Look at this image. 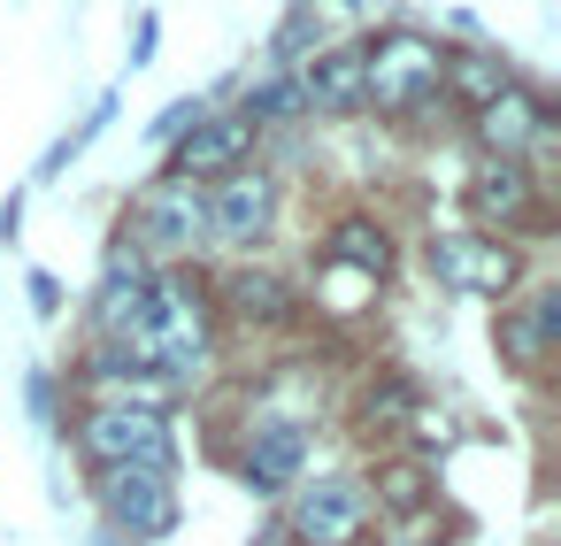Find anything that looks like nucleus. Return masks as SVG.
I'll use <instances>...</instances> for the list:
<instances>
[{
  "label": "nucleus",
  "instance_id": "1",
  "mask_svg": "<svg viewBox=\"0 0 561 546\" xmlns=\"http://www.w3.org/2000/svg\"><path fill=\"white\" fill-rule=\"evenodd\" d=\"M131 346H139L147 369L193 377V369L208 362V346H216V331H208V293H201L193 277H162L154 300H147V323L131 331Z\"/></svg>",
  "mask_w": 561,
  "mask_h": 546
},
{
  "label": "nucleus",
  "instance_id": "2",
  "mask_svg": "<svg viewBox=\"0 0 561 546\" xmlns=\"http://www.w3.org/2000/svg\"><path fill=\"white\" fill-rule=\"evenodd\" d=\"M438 93H446V47H431L415 32H392V39L362 47V101H377L385 116H415Z\"/></svg>",
  "mask_w": 561,
  "mask_h": 546
},
{
  "label": "nucleus",
  "instance_id": "3",
  "mask_svg": "<svg viewBox=\"0 0 561 546\" xmlns=\"http://www.w3.org/2000/svg\"><path fill=\"white\" fill-rule=\"evenodd\" d=\"M78 446H85V462H101V469H170V423H162L154 408H139V400L93 408V416L78 423Z\"/></svg>",
  "mask_w": 561,
  "mask_h": 546
},
{
  "label": "nucleus",
  "instance_id": "4",
  "mask_svg": "<svg viewBox=\"0 0 561 546\" xmlns=\"http://www.w3.org/2000/svg\"><path fill=\"white\" fill-rule=\"evenodd\" d=\"M131 231H139V247H147V254H193V247L208 239V193H201V185H185V178H162V185H147V193H139Z\"/></svg>",
  "mask_w": 561,
  "mask_h": 546
},
{
  "label": "nucleus",
  "instance_id": "5",
  "mask_svg": "<svg viewBox=\"0 0 561 546\" xmlns=\"http://www.w3.org/2000/svg\"><path fill=\"white\" fill-rule=\"evenodd\" d=\"M431 270H438V285H454L469 300H500L515 285V247H500L484 231H438L431 239Z\"/></svg>",
  "mask_w": 561,
  "mask_h": 546
},
{
  "label": "nucleus",
  "instance_id": "6",
  "mask_svg": "<svg viewBox=\"0 0 561 546\" xmlns=\"http://www.w3.org/2000/svg\"><path fill=\"white\" fill-rule=\"evenodd\" d=\"M101 508H108V523L131 531V538H162V531H178L170 469H101Z\"/></svg>",
  "mask_w": 561,
  "mask_h": 546
},
{
  "label": "nucleus",
  "instance_id": "7",
  "mask_svg": "<svg viewBox=\"0 0 561 546\" xmlns=\"http://www.w3.org/2000/svg\"><path fill=\"white\" fill-rule=\"evenodd\" d=\"M362 523H369V500H362L354 477H316L293 500V538L300 546H354Z\"/></svg>",
  "mask_w": 561,
  "mask_h": 546
},
{
  "label": "nucleus",
  "instance_id": "8",
  "mask_svg": "<svg viewBox=\"0 0 561 546\" xmlns=\"http://www.w3.org/2000/svg\"><path fill=\"white\" fill-rule=\"evenodd\" d=\"M270 224H277V185H270L262 170H231V178H216V193H208V239H224V247H254Z\"/></svg>",
  "mask_w": 561,
  "mask_h": 546
},
{
  "label": "nucleus",
  "instance_id": "9",
  "mask_svg": "<svg viewBox=\"0 0 561 546\" xmlns=\"http://www.w3.org/2000/svg\"><path fill=\"white\" fill-rule=\"evenodd\" d=\"M247 147H254V124H247V116H201V124L178 139V170H170V178H185V185L231 178V170L247 162Z\"/></svg>",
  "mask_w": 561,
  "mask_h": 546
},
{
  "label": "nucleus",
  "instance_id": "10",
  "mask_svg": "<svg viewBox=\"0 0 561 546\" xmlns=\"http://www.w3.org/2000/svg\"><path fill=\"white\" fill-rule=\"evenodd\" d=\"M477 139L492 147V162H515V155L546 147L553 132H546V109H538V93L507 86V93H492V101L477 109Z\"/></svg>",
  "mask_w": 561,
  "mask_h": 546
},
{
  "label": "nucleus",
  "instance_id": "11",
  "mask_svg": "<svg viewBox=\"0 0 561 546\" xmlns=\"http://www.w3.org/2000/svg\"><path fill=\"white\" fill-rule=\"evenodd\" d=\"M147 300H154V277H147V262L124 247V254H108V270H101V293H93V323H101V339H131L139 323H147Z\"/></svg>",
  "mask_w": 561,
  "mask_h": 546
},
{
  "label": "nucleus",
  "instance_id": "12",
  "mask_svg": "<svg viewBox=\"0 0 561 546\" xmlns=\"http://www.w3.org/2000/svg\"><path fill=\"white\" fill-rule=\"evenodd\" d=\"M300 462H308V431H300L293 416L254 423V439H247V485H254V492H285V485L300 477Z\"/></svg>",
  "mask_w": 561,
  "mask_h": 546
},
{
  "label": "nucleus",
  "instance_id": "13",
  "mask_svg": "<svg viewBox=\"0 0 561 546\" xmlns=\"http://www.w3.org/2000/svg\"><path fill=\"white\" fill-rule=\"evenodd\" d=\"M469 208L484 216V224H530V170L523 162H484L477 178H469Z\"/></svg>",
  "mask_w": 561,
  "mask_h": 546
},
{
  "label": "nucleus",
  "instance_id": "14",
  "mask_svg": "<svg viewBox=\"0 0 561 546\" xmlns=\"http://www.w3.org/2000/svg\"><path fill=\"white\" fill-rule=\"evenodd\" d=\"M300 101H308L316 116H346V109H362V47L316 55V62H308V86H300Z\"/></svg>",
  "mask_w": 561,
  "mask_h": 546
},
{
  "label": "nucleus",
  "instance_id": "15",
  "mask_svg": "<svg viewBox=\"0 0 561 546\" xmlns=\"http://www.w3.org/2000/svg\"><path fill=\"white\" fill-rule=\"evenodd\" d=\"M507 354H515V369H538L546 354H553V339H561V285H546V293H530V308L523 316H507Z\"/></svg>",
  "mask_w": 561,
  "mask_h": 546
},
{
  "label": "nucleus",
  "instance_id": "16",
  "mask_svg": "<svg viewBox=\"0 0 561 546\" xmlns=\"http://www.w3.org/2000/svg\"><path fill=\"white\" fill-rule=\"evenodd\" d=\"M331 270H354V277L377 285V277L392 270V239H385L369 216H346V224L331 231Z\"/></svg>",
  "mask_w": 561,
  "mask_h": 546
},
{
  "label": "nucleus",
  "instance_id": "17",
  "mask_svg": "<svg viewBox=\"0 0 561 546\" xmlns=\"http://www.w3.org/2000/svg\"><path fill=\"white\" fill-rule=\"evenodd\" d=\"M224 300H231V316H239V323H285V316H293L285 277H270V270H239V277L224 285Z\"/></svg>",
  "mask_w": 561,
  "mask_h": 546
},
{
  "label": "nucleus",
  "instance_id": "18",
  "mask_svg": "<svg viewBox=\"0 0 561 546\" xmlns=\"http://www.w3.org/2000/svg\"><path fill=\"white\" fill-rule=\"evenodd\" d=\"M446 86H461V101L484 109L492 93H507V62H492V55H446Z\"/></svg>",
  "mask_w": 561,
  "mask_h": 546
},
{
  "label": "nucleus",
  "instance_id": "19",
  "mask_svg": "<svg viewBox=\"0 0 561 546\" xmlns=\"http://www.w3.org/2000/svg\"><path fill=\"white\" fill-rule=\"evenodd\" d=\"M293 109H300L293 86H262V93H247V124H262V116H293Z\"/></svg>",
  "mask_w": 561,
  "mask_h": 546
},
{
  "label": "nucleus",
  "instance_id": "20",
  "mask_svg": "<svg viewBox=\"0 0 561 546\" xmlns=\"http://www.w3.org/2000/svg\"><path fill=\"white\" fill-rule=\"evenodd\" d=\"M385 500H392V508H423V469H415V462L385 469Z\"/></svg>",
  "mask_w": 561,
  "mask_h": 546
},
{
  "label": "nucleus",
  "instance_id": "21",
  "mask_svg": "<svg viewBox=\"0 0 561 546\" xmlns=\"http://www.w3.org/2000/svg\"><path fill=\"white\" fill-rule=\"evenodd\" d=\"M308 39H316V9H300V16H293V24L277 32V62H293V55H300Z\"/></svg>",
  "mask_w": 561,
  "mask_h": 546
},
{
  "label": "nucleus",
  "instance_id": "22",
  "mask_svg": "<svg viewBox=\"0 0 561 546\" xmlns=\"http://www.w3.org/2000/svg\"><path fill=\"white\" fill-rule=\"evenodd\" d=\"M201 116H208L201 101H178V109H162V124H154V139H185V132H193Z\"/></svg>",
  "mask_w": 561,
  "mask_h": 546
},
{
  "label": "nucleus",
  "instance_id": "23",
  "mask_svg": "<svg viewBox=\"0 0 561 546\" xmlns=\"http://www.w3.org/2000/svg\"><path fill=\"white\" fill-rule=\"evenodd\" d=\"M408 408H415V393H408V385H385V393H369V423H377V416H408Z\"/></svg>",
  "mask_w": 561,
  "mask_h": 546
}]
</instances>
